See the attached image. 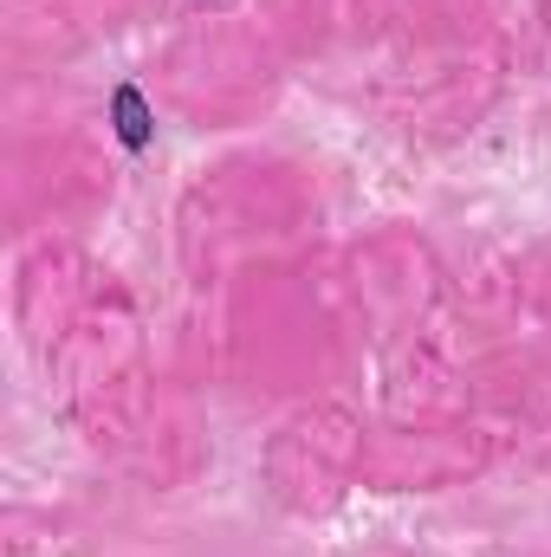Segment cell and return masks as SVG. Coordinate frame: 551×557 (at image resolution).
<instances>
[{
  "label": "cell",
  "instance_id": "cell-1",
  "mask_svg": "<svg viewBox=\"0 0 551 557\" xmlns=\"http://www.w3.org/2000/svg\"><path fill=\"white\" fill-rule=\"evenodd\" d=\"M118 111H124V137H131V143H143V111H137V98H131V91L118 98Z\"/></svg>",
  "mask_w": 551,
  "mask_h": 557
}]
</instances>
